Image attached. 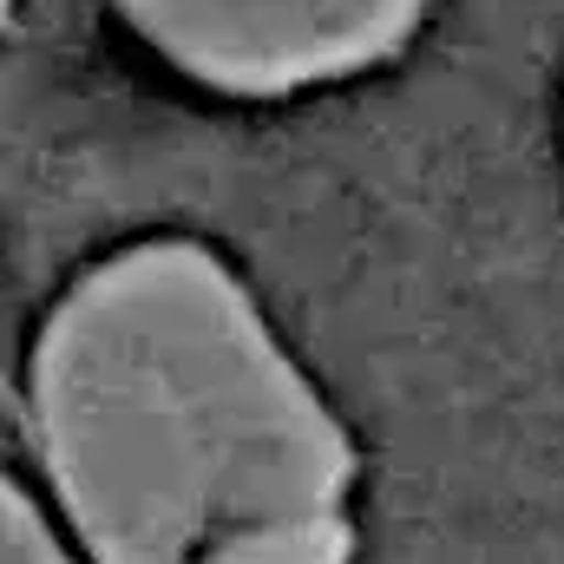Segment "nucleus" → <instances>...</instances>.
I'll return each mask as SVG.
<instances>
[{
  "label": "nucleus",
  "instance_id": "nucleus-2",
  "mask_svg": "<svg viewBox=\"0 0 564 564\" xmlns=\"http://www.w3.org/2000/svg\"><path fill=\"white\" fill-rule=\"evenodd\" d=\"M433 0H119V13L177 73L282 99L381 66Z\"/></svg>",
  "mask_w": 564,
  "mask_h": 564
},
{
  "label": "nucleus",
  "instance_id": "nucleus-1",
  "mask_svg": "<svg viewBox=\"0 0 564 564\" xmlns=\"http://www.w3.org/2000/svg\"><path fill=\"white\" fill-rule=\"evenodd\" d=\"M33 440L99 558H341L355 446L204 243H132L59 295Z\"/></svg>",
  "mask_w": 564,
  "mask_h": 564
},
{
  "label": "nucleus",
  "instance_id": "nucleus-4",
  "mask_svg": "<svg viewBox=\"0 0 564 564\" xmlns=\"http://www.w3.org/2000/svg\"><path fill=\"white\" fill-rule=\"evenodd\" d=\"M7 7H13V0H0V20H7Z\"/></svg>",
  "mask_w": 564,
  "mask_h": 564
},
{
  "label": "nucleus",
  "instance_id": "nucleus-3",
  "mask_svg": "<svg viewBox=\"0 0 564 564\" xmlns=\"http://www.w3.org/2000/svg\"><path fill=\"white\" fill-rule=\"evenodd\" d=\"M59 532L40 519V506L0 473V558H59Z\"/></svg>",
  "mask_w": 564,
  "mask_h": 564
}]
</instances>
